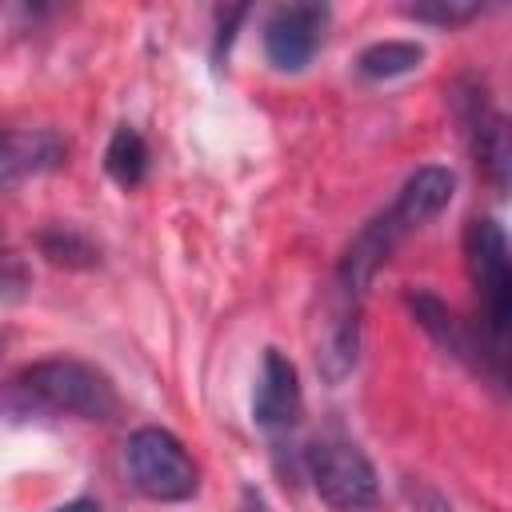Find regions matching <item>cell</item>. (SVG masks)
<instances>
[{"mask_svg": "<svg viewBox=\"0 0 512 512\" xmlns=\"http://www.w3.org/2000/svg\"><path fill=\"white\" fill-rule=\"evenodd\" d=\"M12 400L28 412L80 416V420H108L120 404L112 380L96 364H84L72 356L28 364L12 380Z\"/></svg>", "mask_w": 512, "mask_h": 512, "instance_id": "cell-1", "label": "cell"}, {"mask_svg": "<svg viewBox=\"0 0 512 512\" xmlns=\"http://www.w3.org/2000/svg\"><path fill=\"white\" fill-rule=\"evenodd\" d=\"M300 468L308 472L316 496L332 512H364L380 500V480H376L372 460L340 428H328L312 444H304Z\"/></svg>", "mask_w": 512, "mask_h": 512, "instance_id": "cell-2", "label": "cell"}, {"mask_svg": "<svg viewBox=\"0 0 512 512\" xmlns=\"http://www.w3.org/2000/svg\"><path fill=\"white\" fill-rule=\"evenodd\" d=\"M464 264L480 308V336L504 352L508 340V312H512V268H508V240L492 216H476L464 228Z\"/></svg>", "mask_w": 512, "mask_h": 512, "instance_id": "cell-3", "label": "cell"}, {"mask_svg": "<svg viewBox=\"0 0 512 512\" xmlns=\"http://www.w3.org/2000/svg\"><path fill=\"white\" fill-rule=\"evenodd\" d=\"M124 460H128V476L136 492H144L148 500L176 504V500H188L200 484L192 456L168 428H136L128 436Z\"/></svg>", "mask_w": 512, "mask_h": 512, "instance_id": "cell-4", "label": "cell"}, {"mask_svg": "<svg viewBox=\"0 0 512 512\" xmlns=\"http://www.w3.org/2000/svg\"><path fill=\"white\" fill-rule=\"evenodd\" d=\"M452 112H456V124L464 132V144L476 160V168L484 172V180L504 192L508 184V120L500 116V108L492 104V92L480 76H460L452 84Z\"/></svg>", "mask_w": 512, "mask_h": 512, "instance_id": "cell-5", "label": "cell"}, {"mask_svg": "<svg viewBox=\"0 0 512 512\" xmlns=\"http://www.w3.org/2000/svg\"><path fill=\"white\" fill-rule=\"evenodd\" d=\"M404 304H408L412 320H416L448 356L464 360L472 372L488 376L496 388L504 384V352H496V348L480 336L476 324H464L440 296H432V292H424V288H420V292H408Z\"/></svg>", "mask_w": 512, "mask_h": 512, "instance_id": "cell-6", "label": "cell"}, {"mask_svg": "<svg viewBox=\"0 0 512 512\" xmlns=\"http://www.w3.org/2000/svg\"><path fill=\"white\" fill-rule=\"evenodd\" d=\"M300 380L288 356H280L276 348L264 352L260 376H256V392H252V420L268 432L272 448L280 452L284 444H296V424H300Z\"/></svg>", "mask_w": 512, "mask_h": 512, "instance_id": "cell-7", "label": "cell"}, {"mask_svg": "<svg viewBox=\"0 0 512 512\" xmlns=\"http://www.w3.org/2000/svg\"><path fill=\"white\" fill-rule=\"evenodd\" d=\"M328 28L324 4H280L264 24V56L276 72H300L316 56Z\"/></svg>", "mask_w": 512, "mask_h": 512, "instance_id": "cell-8", "label": "cell"}, {"mask_svg": "<svg viewBox=\"0 0 512 512\" xmlns=\"http://www.w3.org/2000/svg\"><path fill=\"white\" fill-rule=\"evenodd\" d=\"M452 188H456V176H452L448 168L424 164V168H416V172L400 184V192H396V200L384 208V216L396 224L400 236H408V232L424 228L428 220H436V216L448 208Z\"/></svg>", "mask_w": 512, "mask_h": 512, "instance_id": "cell-9", "label": "cell"}, {"mask_svg": "<svg viewBox=\"0 0 512 512\" xmlns=\"http://www.w3.org/2000/svg\"><path fill=\"white\" fill-rule=\"evenodd\" d=\"M64 152L68 148L56 132H0V192L56 168Z\"/></svg>", "mask_w": 512, "mask_h": 512, "instance_id": "cell-10", "label": "cell"}, {"mask_svg": "<svg viewBox=\"0 0 512 512\" xmlns=\"http://www.w3.org/2000/svg\"><path fill=\"white\" fill-rule=\"evenodd\" d=\"M104 172L120 184V188H140L148 176V144L136 128L120 124L104 148Z\"/></svg>", "mask_w": 512, "mask_h": 512, "instance_id": "cell-11", "label": "cell"}, {"mask_svg": "<svg viewBox=\"0 0 512 512\" xmlns=\"http://www.w3.org/2000/svg\"><path fill=\"white\" fill-rule=\"evenodd\" d=\"M420 60H424V48L412 40H376L356 56V72L368 80H392L420 68Z\"/></svg>", "mask_w": 512, "mask_h": 512, "instance_id": "cell-12", "label": "cell"}, {"mask_svg": "<svg viewBox=\"0 0 512 512\" xmlns=\"http://www.w3.org/2000/svg\"><path fill=\"white\" fill-rule=\"evenodd\" d=\"M40 252H44L52 264H68V268H88V264H96L92 244H88L80 232H72V228H48V232L40 236Z\"/></svg>", "mask_w": 512, "mask_h": 512, "instance_id": "cell-13", "label": "cell"}, {"mask_svg": "<svg viewBox=\"0 0 512 512\" xmlns=\"http://www.w3.org/2000/svg\"><path fill=\"white\" fill-rule=\"evenodd\" d=\"M404 12H408L412 20H420V24L456 28V24H468V20H476L484 8H480V4H464V0H424V4H408Z\"/></svg>", "mask_w": 512, "mask_h": 512, "instance_id": "cell-14", "label": "cell"}, {"mask_svg": "<svg viewBox=\"0 0 512 512\" xmlns=\"http://www.w3.org/2000/svg\"><path fill=\"white\" fill-rule=\"evenodd\" d=\"M24 288V264L8 244H0V296H16Z\"/></svg>", "mask_w": 512, "mask_h": 512, "instance_id": "cell-15", "label": "cell"}, {"mask_svg": "<svg viewBox=\"0 0 512 512\" xmlns=\"http://www.w3.org/2000/svg\"><path fill=\"white\" fill-rule=\"evenodd\" d=\"M56 512H100V504H96V500H88V496H80V500H68V504H60Z\"/></svg>", "mask_w": 512, "mask_h": 512, "instance_id": "cell-16", "label": "cell"}]
</instances>
